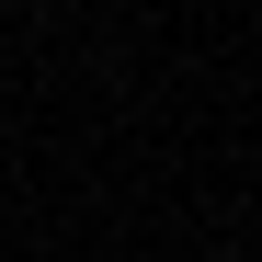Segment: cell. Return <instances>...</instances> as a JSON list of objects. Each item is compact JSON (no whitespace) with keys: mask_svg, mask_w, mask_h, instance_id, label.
<instances>
[{"mask_svg":"<svg viewBox=\"0 0 262 262\" xmlns=\"http://www.w3.org/2000/svg\"><path fill=\"white\" fill-rule=\"evenodd\" d=\"M205 262H251V251H205Z\"/></svg>","mask_w":262,"mask_h":262,"instance_id":"6da1fadb","label":"cell"}]
</instances>
